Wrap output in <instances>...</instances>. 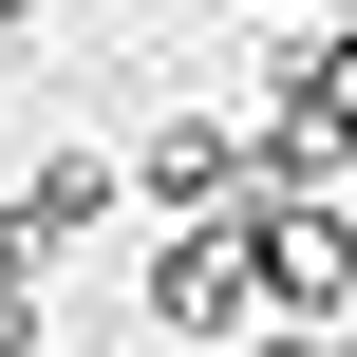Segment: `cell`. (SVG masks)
<instances>
[{"label": "cell", "instance_id": "cell-4", "mask_svg": "<svg viewBox=\"0 0 357 357\" xmlns=\"http://www.w3.org/2000/svg\"><path fill=\"white\" fill-rule=\"evenodd\" d=\"M132 169H151V207H245V188H264V151H245L226 113H169Z\"/></svg>", "mask_w": 357, "mask_h": 357}, {"label": "cell", "instance_id": "cell-1", "mask_svg": "<svg viewBox=\"0 0 357 357\" xmlns=\"http://www.w3.org/2000/svg\"><path fill=\"white\" fill-rule=\"evenodd\" d=\"M264 113H282V132H264V188H320V169L357 151V38H301Z\"/></svg>", "mask_w": 357, "mask_h": 357}, {"label": "cell", "instance_id": "cell-3", "mask_svg": "<svg viewBox=\"0 0 357 357\" xmlns=\"http://www.w3.org/2000/svg\"><path fill=\"white\" fill-rule=\"evenodd\" d=\"M151 320H169V339H245V320H264V264H245V226H188V245L151 264Z\"/></svg>", "mask_w": 357, "mask_h": 357}, {"label": "cell", "instance_id": "cell-2", "mask_svg": "<svg viewBox=\"0 0 357 357\" xmlns=\"http://www.w3.org/2000/svg\"><path fill=\"white\" fill-rule=\"evenodd\" d=\"M245 264H264V301H301V320H339V301H357V207H320V188H282Z\"/></svg>", "mask_w": 357, "mask_h": 357}, {"label": "cell", "instance_id": "cell-5", "mask_svg": "<svg viewBox=\"0 0 357 357\" xmlns=\"http://www.w3.org/2000/svg\"><path fill=\"white\" fill-rule=\"evenodd\" d=\"M0 19H38V0H0Z\"/></svg>", "mask_w": 357, "mask_h": 357}]
</instances>
